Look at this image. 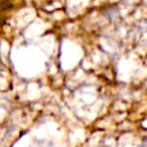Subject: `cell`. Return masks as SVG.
I'll list each match as a JSON object with an SVG mask.
<instances>
[{"label": "cell", "mask_w": 147, "mask_h": 147, "mask_svg": "<svg viewBox=\"0 0 147 147\" xmlns=\"http://www.w3.org/2000/svg\"><path fill=\"white\" fill-rule=\"evenodd\" d=\"M30 147H56L54 142L46 140V139H40V140H34Z\"/></svg>", "instance_id": "1"}]
</instances>
